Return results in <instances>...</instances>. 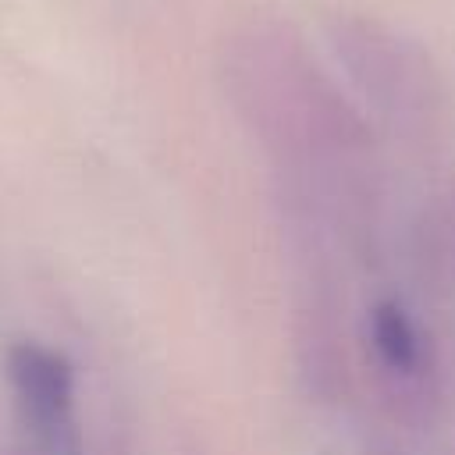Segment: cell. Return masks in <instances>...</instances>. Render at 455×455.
<instances>
[{
    "instance_id": "7a4b0ae2",
    "label": "cell",
    "mask_w": 455,
    "mask_h": 455,
    "mask_svg": "<svg viewBox=\"0 0 455 455\" xmlns=\"http://www.w3.org/2000/svg\"><path fill=\"white\" fill-rule=\"evenodd\" d=\"M373 345L380 359L398 373H409L419 366V334L395 302H384L373 309Z\"/></svg>"
},
{
    "instance_id": "6da1fadb",
    "label": "cell",
    "mask_w": 455,
    "mask_h": 455,
    "mask_svg": "<svg viewBox=\"0 0 455 455\" xmlns=\"http://www.w3.org/2000/svg\"><path fill=\"white\" fill-rule=\"evenodd\" d=\"M7 373L36 434L57 455H64L71 448V398H75L71 363L36 341H18L7 352Z\"/></svg>"
}]
</instances>
